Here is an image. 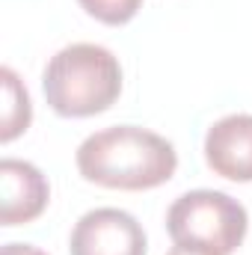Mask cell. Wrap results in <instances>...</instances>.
<instances>
[{
    "mask_svg": "<svg viewBox=\"0 0 252 255\" xmlns=\"http://www.w3.org/2000/svg\"><path fill=\"white\" fill-rule=\"evenodd\" d=\"M247 208L220 190H190L166 211V232L175 244H199L232 255L247 238Z\"/></svg>",
    "mask_w": 252,
    "mask_h": 255,
    "instance_id": "3957f363",
    "label": "cell"
},
{
    "mask_svg": "<svg viewBox=\"0 0 252 255\" xmlns=\"http://www.w3.org/2000/svg\"><path fill=\"white\" fill-rule=\"evenodd\" d=\"M51 199L48 178L27 160L3 157L0 160V223L21 226L33 223Z\"/></svg>",
    "mask_w": 252,
    "mask_h": 255,
    "instance_id": "8992f818",
    "label": "cell"
},
{
    "mask_svg": "<svg viewBox=\"0 0 252 255\" xmlns=\"http://www.w3.org/2000/svg\"><path fill=\"white\" fill-rule=\"evenodd\" d=\"M71 255H145V232L119 208H95L86 211L68 241Z\"/></svg>",
    "mask_w": 252,
    "mask_h": 255,
    "instance_id": "277c9868",
    "label": "cell"
},
{
    "mask_svg": "<svg viewBox=\"0 0 252 255\" xmlns=\"http://www.w3.org/2000/svg\"><path fill=\"white\" fill-rule=\"evenodd\" d=\"M0 86H3V110H0V142H12L21 136L33 122V104L27 95V86L21 77L6 65L0 68Z\"/></svg>",
    "mask_w": 252,
    "mask_h": 255,
    "instance_id": "52a82bcc",
    "label": "cell"
},
{
    "mask_svg": "<svg viewBox=\"0 0 252 255\" xmlns=\"http://www.w3.org/2000/svg\"><path fill=\"white\" fill-rule=\"evenodd\" d=\"M166 255H223L211 247H199V244H175Z\"/></svg>",
    "mask_w": 252,
    "mask_h": 255,
    "instance_id": "9c48e42d",
    "label": "cell"
},
{
    "mask_svg": "<svg viewBox=\"0 0 252 255\" xmlns=\"http://www.w3.org/2000/svg\"><path fill=\"white\" fill-rule=\"evenodd\" d=\"M205 160L214 175L247 184L252 181V116L232 113L217 119L205 133Z\"/></svg>",
    "mask_w": 252,
    "mask_h": 255,
    "instance_id": "5b68a950",
    "label": "cell"
},
{
    "mask_svg": "<svg viewBox=\"0 0 252 255\" xmlns=\"http://www.w3.org/2000/svg\"><path fill=\"white\" fill-rule=\"evenodd\" d=\"M0 255H48L45 250L33 247V244H6Z\"/></svg>",
    "mask_w": 252,
    "mask_h": 255,
    "instance_id": "30bf717a",
    "label": "cell"
},
{
    "mask_svg": "<svg viewBox=\"0 0 252 255\" xmlns=\"http://www.w3.org/2000/svg\"><path fill=\"white\" fill-rule=\"evenodd\" d=\"M42 89L54 113L68 119L95 116L116 104L122 92V65L107 48L77 42L48 60Z\"/></svg>",
    "mask_w": 252,
    "mask_h": 255,
    "instance_id": "7a4b0ae2",
    "label": "cell"
},
{
    "mask_svg": "<svg viewBox=\"0 0 252 255\" xmlns=\"http://www.w3.org/2000/svg\"><path fill=\"white\" fill-rule=\"evenodd\" d=\"M86 15H92L101 24L110 27H122L130 18H136V12L142 9V0H77Z\"/></svg>",
    "mask_w": 252,
    "mask_h": 255,
    "instance_id": "ba28073f",
    "label": "cell"
},
{
    "mask_svg": "<svg viewBox=\"0 0 252 255\" xmlns=\"http://www.w3.org/2000/svg\"><path fill=\"white\" fill-rule=\"evenodd\" d=\"M74 160L89 184L107 190H151L166 184L178 169L172 142L136 125L104 128L86 136Z\"/></svg>",
    "mask_w": 252,
    "mask_h": 255,
    "instance_id": "6da1fadb",
    "label": "cell"
}]
</instances>
